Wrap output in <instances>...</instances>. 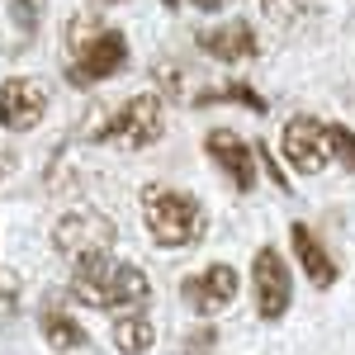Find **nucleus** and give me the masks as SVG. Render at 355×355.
<instances>
[{
	"label": "nucleus",
	"mask_w": 355,
	"mask_h": 355,
	"mask_svg": "<svg viewBox=\"0 0 355 355\" xmlns=\"http://www.w3.org/2000/svg\"><path fill=\"white\" fill-rule=\"evenodd\" d=\"M71 299L100 313H142L152 303V279L137 270L133 261H119L114 251L85 256L71 266Z\"/></svg>",
	"instance_id": "obj_1"
},
{
	"label": "nucleus",
	"mask_w": 355,
	"mask_h": 355,
	"mask_svg": "<svg viewBox=\"0 0 355 355\" xmlns=\"http://www.w3.org/2000/svg\"><path fill=\"white\" fill-rule=\"evenodd\" d=\"M142 223L157 246L180 251V246H194L204 237V204L190 190L152 180V185H142Z\"/></svg>",
	"instance_id": "obj_2"
},
{
	"label": "nucleus",
	"mask_w": 355,
	"mask_h": 355,
	"mask_svg": "<svg viewBox=\"0 0 355 355\" xmlns=\"http://www.w3.org/2000/svg\"><path fill=\"white\" fill-rule=\"evenodd\" d=\"M67 48H71V81L76 85L110 81L128 67V38L119 28H100L90 19H71Z\"/></svg>",
	"instance_id": "obj_3"
},
{
	"label": "nucleus",
	"mask_w": 355,
	"mask_h": 355,
	"mask_svg": "<svg viewBox=\"0 0 355 355\" xmlns=\"http://www.w3.org/2000/svg\"><path fill=\"white\" fill-rule=\"evenodd\" d=\"M162 123L166 119H162V100L157 95H128L110 119L95 123V137L90 142H110V147L137 152V147H152L162 137Z\"/></svg>",
	"instance_id": "obj_4"
},
{
	"label": "nucleus",
	"mask_w": 355,
	"mask_h": 355,
	"mask_svg": "<svg viewBox=\"0 0 355 355\" xmlns=\"http://www.w3.org/2000/svg\"><path fill=\"white\" fill-rule=\"evenodd\" d=\"M251 299H256L261 322H279L294 303V279H289V266L275 246H261L251 261Z\"/></svg>",
	"instance_id": "obj_5"
},
{
	"label": "nucleus",
	"mask_w": 355,
	"mask_h": 355,
	"mask_svg": "<svg viewBox=\"0 0 355 355\" xmlns=\"http://www.w3.org/2000/svg\"><path fill=\"white\" fill-rule=\"evenodd\" d=\"M237 294H242V275L232 270L227 261H214L209 270L180 279V299H185V308L199 313V318H218V313H227V308L237 303Z\"/></svg>",
	"instance_id": "obj_6"
},
{
	"label": "nucleus",
	"mask_w": 355,
	"mask_h": 355,
	"mask_svg": "<svg viewBox=\"0 0 355 355\" xmlns=\"http://www.w3.org/2000/svg\"><path fill=\"white\" fill-rule=\"evenodd\" d=\"M114 223L105 214H95V209H76V214H67V218L53 227V242L57 251L76 266L85 256H100V251H114Z\"/></svg>",
	"instance_id": "obj_7"
},
{
	"label": "nucleus",
	"mask_w": 355,
	"mask_h": 355,
	"mask_svg": "<svg viewBox=\"0 0 355 355\" xmlns=\"http://www.w3.org/2000/svg\"><path fill=\"white\" fill-rule=\"evenodd\" d=\"M279 152H284V157H289V166H294V171H303V175L327 171V162H331L327 123H322V119H313V114L289 119V123H284V133H279Z\"/></svg>",
	"instance_id": "obj_8"
},
{
	"label": "nucleus",
	"mask_w": 355,
	"mask_h": 355,
	"mask_svg": "<svg viewBox=\"0 0 355 355\" xmlns=\"http://www.w3.org/2000/svg\"><path fill=\"white\" fill-rule=\"evenodd\" d=\"M48 114V85L38 76H10L0 85V123L5 133H33Z\"/></svg>",
	"instance_id": "obj_9"
},
{
	"label": "nucleus",
	"mask_w": 355,
	"mask_h": 355,
	"mask_svg": "<svg viewBox=\"0 0 355 355\" xmlns=\"http://www.w3.org/2000/svg\"><path fill=\"white\" fill-rule=\"evenodd\" d=\"M204 152H209V162L232 180V190H242V194L256 190V147H251L242 133L214 128V133L204 137Z\"/></svg>",
	"instance_id": "obj_10"
},
{
	"label": "nucleus",
	"mask_w": 355,
	"mask_h": 355,
	"mask_svg": "<svg viewBox=\"0 0 355 355\" xmlns=\"http://www.w3.org/2000/svg\"><path fill=\"white\" fill-rule=\"evenodd\" d=\"M199 48L209 57H218V62H251V57L261 53V38H256V28L246 24V19H227L218 28H204L199 33Z\"/></svg>",
	"instance_id": "obj_11"
},
{
	"label": "nucleus",
	"mask_w": 355,
	"mask_h": 355,
	"mask_svg": "<svg viewBox=\"0 0 355 355\" xmlns=\"http://www.w3.org/2000/svg\"><path fill=\"white\" fill-rule=\"evenodd\" d=\"M289 242H294V256H299L303 275H308L318 289H331V284H336V261L327 256V246L313 237V227H308V223H294V227H289Z\"/></svg>",
	"instance_id": "obj_12"
},
{
	"label": "nucleus",
	"mask_w": 355,
	"mask_h": 355,
	"mask_svg": "<svg viewBox=\"0 0 355 355\" xmlns=\"http://www.w3.org/2000/svg\"><path fill=\"white\" fill-rule=\"evenodd\" d=\"M38 331H43V341H48L53 351H81L85 341H90V331H85L57 299H48L38 308Z\"/></svg>",
	"instance_id": "obj_13"
},
{
	"label": "nucleus",
	"mask_w": 355,
	"mask_h": 355,
	"mask_svg": "<svg viewBox=\"0 0 355 355\" xmlns=\"http://www.w3.org/2000/svg\"><path fill=\"white\" fill-rule=\"evenodd\" d=\"M114 351L119 355H147L157 346V327H152V318L147 313H114Z\"/></svg>",
	"instance_id": "obj_14"
},
{
	"label": "nucleus",
	"mask_w": 355,
	"mask_h": 355,
	"mask_svg": "<svg viewBox=\"0 0 355 355\" xmlns=\"http://www.w3.org/2000/svg\"><path fill=\"white\" fill-rule=\"evenodd\" d=\"M322 10V0H261V15L279 28H299L303 19H313Z\"/></svg>",
	"instance_id": "obj_15"
},
{
	"label": "nucleus",
	"mask_w": 355,
	"mask_h": 355,
	"mask_svg": "<svg viewBox=\"0 0 355 355\" xmlns=\"http://www.w3.org/2000/svg\"><path fill=\"white\" fill-rule=\"evenodd\" d=\"M218 100H227V105H246V110L266 114V100H261L251 85H218V90H204L194 105H218Z\"/></svg>",
	"instance_id": "obj_16"
},
{
	"label": "nucleus",
	"mask_w": 355,
	"mask_h": 355,
	"mask_svg": "<svg viewBox=\"0 0 355 355\" xmlns=\"http://www.w3.org/2000/svg\"><path fill=\"white\" fill-rule=\"evenodd\" d=\"M43 10H48V0H10V19H15V28H19L24 38H33V33H38Z\"/></svg>",
	"instance_id": "obj_17"
},
{
	"label": "nucleus",
	"mask_w": 355,
	"mask_h": 355,
	"mask_svg": "<svg viewBox=\"0 0 355 355\" xmlns=\"http://www.w3.org/2000/svg\"><path fill=\"white\" fill-rule=\"evenodd\" d=\"M327 137H331V162H341L346 171H355V133L341 128V123H327Z\"/></svg>",
	"instance_id": "obj_18"
},
{
	"label": "nucleus",
	"mask_w": 355,
	"mask_h": 355,
	"mask_svg": "<svg viewBox=\"0 0 355 355\" xmlns=\"http://www.w3.org/2000/svg\"><path fill=\"white\" fill-rule=\"evenodd\" d=\"M194 5H199V10H204V15H214V10H218L223 0H194Z\"/></svg>",
	"instance_id": "obj_19"
},
{
	"label": "nucleus",
	"mask_w": 355,
	"mask_h": 355,
	"mask_svg": "<svg viewBox=\"0 0 355 355\" xmlns=\"http://www.w3.org/2000/svg\"><path fill=\"white\" fill-rule=\"evenodd\" d=\"M162 5H166V10H175V5H180V0H162Z\"/></svg>",
	"instance_id": "obj_20"
},
{
	"label": "nucleus",
	"mask_w": 355,
	"mask_h": 355,
	"mask_svg": "<svg viewBox=\"0 0 355 355\" xmlns=\"http://www.w3.org/2000/svg\"><path fill=\"white\" fill-rule=\"evenodd\" d=\"M180 355H209V351H180Z\"/></svg>",
	"instance_id": "obj_21"
}]
</instances>
